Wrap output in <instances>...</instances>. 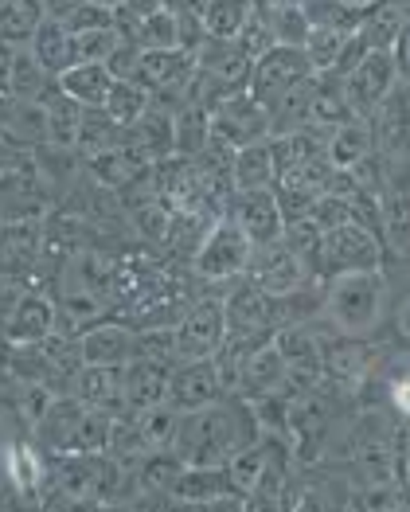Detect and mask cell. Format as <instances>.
<instances>
[{"mask_svg":"<svg viewBox=\"0 0 410 512\" xmlns=\"http://www.w3.org/2000/svg\"><path fill=\"white\" fill-rule=\"evenodd\" d=\"M317 71H313V63H309V55L301 51V47H286V43H274L270 51H262L258 59H254V71H250V94L270 110L282 94H289L293 86L309 83Z\"/></svg>","mask_w":410,"mask_h":512,"instance_id":"cell-6","label":"cell"},{"mask_svg":"<svg viewBox=\"0 0 410 512\" xmlns=\"http://www.w3.org/2000/svg\"><path fill=\"white\" fill-rule=\"evenodd\" d=\"M141 51H157V47H180V36H176V16L161 8L153 16L141 20Z\"/></svg>","mask_w":410,"mask_h":512,"instance_id":"cell-41","label":"cell"},{"mask_svg":"<svg viewBox=\"0 0 410 512\" xmlns=\"http://www.w3.org/2000/svg\"><path fill=\"white\" fill-rule=\"evenodd\" d=\"M122 36L114 28L106 32H90V36H75V51H79V63H106L114 51H118Z\"/></svg>","mask_w":410,"mask_h":512,"instance_id":"cell-42","label":"cell"},{"mask_svg":"<svg viewBox=\"0 0 410 512\" xmlns=\"http://www.w3.org/2000/svg\"><path fill=\"white\" fill-rule=\"evenodd\" d=\"M149 106H153V94L137 83V79H114L110 98H106V106H102V110H106V114L125 129V126H133Z\"/></svg>","mask_w":410,"mask_h":512,"instance_id":"cell-37","label":"cell"},{"mask_svg":"<svg viewBox=\"0 0 410 512\" xmlns=\"http://www.w3.org/2000/svg\"><path fill=\"white\" fill-rule=\"evenodd\" d=\"M67 391L86 403L90 411H102V415H122L125 411V368L114 364H82L79 372L71 376Z\"/></svg>","mask_w":410,"mask_h":512,"instance_id":"cell-18","label":"cell"},{"mask_svg":"<svg viewBox=\"0 0 410 512\" xmlns=\"http://www.w3.org/2000/svg\"><path fill=\"white\" fill-rule=\"evenodd\" d=\"M243 278H250V282H254L258 290H266V294H297V290L321 282V278L313 274V266L297 255L286 239L266 243V247H254Z\"/></svg>","mask_w":410,"mask_h":512,"instance_id":"cell-7","label":"cell"},{"mask_svg":"<svg viewBox=\"0 0 410 512\" xmlns=\"http://www.w3.org/2000/svg\"><path fill=\"white\" fill-rule=\"evenodd\" d=\"M122 8H129L133 16H141V20H145V16H153V12H161V8H164V0H122Z\"/></svg>","mask_w":410,"mask_h":512,"instance_id":"cell-47","label":"cell"},{"mask_svg":"<svg viewBox=\"0 0 410 512\" xmlns=\"http://www.w3.org/2000/svg\"><path fill=\"white\" fill-rule=\"evenodd\" d=\"M47 20L43 0H0V40L8 43H28L32 32Z\"/></svg>","mask_w":410,"mask_h":512,"instance_id":"cell-33","label":"cell"},{"mask_svg":"<svg viewBox=\"0 0 410 512\" xmlns=\"http://www.w3.org/2000/svg\"><path fill=\"white\" fill-rule=\"evenodd\" d=\"M258 434V419L243 395H223L200 411H176L168 450L184 466H227Z\"/></svg>","mask_w":410,"mask_h":512,"instance_id":"cell-1","label":"cell"},{"mask_svg":"<svg viewBox=\"0 0 410 512\" xmlns=\"http://www.w3.org/2000/svg\"><path fill=\"white\" fill-rule=\"evenodd\" d=\"M86 403H79L71 391H59L51 403H47V411H43L40 419H36V438H40V446L47 454H75V446H79V430L86 423Z\"/></svg>","mask_w":410,"mask_h":512,"instance_id":"cell-17","label":"cell"},{"mask_svg":"<svg viewBox=\"0 0 410 512\" xmlns=\"http://www.w3.org/2000/svg\"><path fill=\"white\" fill-rule=\"evenodd\" d=\"M12 55H16V43L0 40V94H8V75H12Z\"/></svg>","mask_w":410,"mask_h":512,"instance_id":"cell-46","label":"cell"},{"mask_svg":"<svg viewBox=\"0 0 410 512\" xmlns=\"http://www.w3.org/2000/svg\"><path fill=\"white\" fill-rule=\"evenodd\" d=\"M286 387H289L286 360H282L278 344L266 341L246 356L243 372H239V384H235V395H243L246 403H250V399H262V395H282Z\"/></svg>","mask_w":410,"mask_h":512,"instance_id":"cell-20","label":"cell"},{"mask_svg":"<svg viewBox=\"0 0 410 512\" xmlns=\"http://www.w3.org/2000/svg\"><path fill=\"white\" fill-rule=\"evenodd\" d=\"M168 501H176V505H223V501L243 505V497L235 493V485L227 477V466H184L168 489Z\"/></svg>","mask_w":410,"mask_h":512,"instance_id":"cell-19","label":"cell"},{"mask_svg":"<svg viewBox=\"0 0 410 512\" xmlns=\"http://www.w3.org/2000/svg\"><path fill=\"white\" fill-rule=\"evenodd\" d=\"M110 305L86 286H63V294L55 301V333L75 337L79 341L86 329H94L98 321H106Z\"/></svg>","mask_w":410,"mask_h":512,"instance_id":"cell-25","label":"cell"},{"mask_svg":"<svg viewBox=\"0 0 410 512\" xmlns=\"http://www.w3.org/2000/svg\"><path fill=\"white\" fill-rule=\"evenodd\" d=\"M395 83H399V63H395L391 51H368V55L340 79L352 114H360V118H371V110L391 94Z\"/></svg>","mask_w":410,"mask_h":512,"instance_id":"cell-12","label":"cell"},{"mask_svg":"<svg viewBox=\"0 0 410 512\" xmlns=\"http://www.w3.org/2000/svg\"><path fill=\"white\" fill-rule=\"evenodd\" d=\"M227 215L246 231V239L254 247H266V243H278L286 235V212L278 204V192L274 188H258V192H235L231 196V208Z\"/></svg>","mask_w":410,"mask_h":512,"instance_id":"cell-15","label":"cell"},{"mask_svg":"<svg viewBox=\"0 0 410 512\" xmlns=\"http://www.w3.org/2000/svg\"><path fill=\"white\" fill-rule=\"evenodd\" d=\"M28 47H32V55L40 59L55 79L79 63V51H75V36H71V28H67L63 20H55V16H47L40 28L32 32Z\"/></svg>","mask_w":410,"mask_h":512,"instance_id":"cell-27","label":"cell"},{"mask_svg":"<svg viewBox=\"0 0 410 512\" xmlns=\"http://www.w3.org/2000/svg\"><path fill=\"white\" fill-rule=\"evenodd\" d=\"M211 133L219 141H227L231 149H246L262 137H270V110L250 90H235L211 106Z\"/></svg>","mask_w":410,"mask_h":512,"instance_id":"cell-9","label":"cell"},{"mask_svg":"<svg viewBox=\"0 0 410 512\" xmlns=\"http://www.w3.org/2000/svg\"><path fill=\"white\" fill-rule=\"evenodd\" d=\"M110 86H114V75L106 63H75L71 71L59 75V90L71 94L82 106H106Z\"/></svg>","mask_w":410,"mask_h":512,"instance_id":"cell-32","label":"cell"},{"mask_svg":"<svg viewBox=\"0 0 410 512\" xmlns=\"http://www.w3.org/2000/svg\"><path fill=\"white\" fill-rule=\"evenodd\" d=\"M375 153L383 161H410V83L399 79L391 94L371 110Z\"/></svg>","mask_w":410,"mask_h":512,"instance_id":"cell-13","label":"cell"},{"mask_svg":"<svg viewBox=\"0 0 410 512\" xmlns=\"http://www.w3.org/2000/svg\"><path fill=\"white\" fill-rule=\"evenodd\" d=\"M250 255H254V243L246 239L243 227L231 215H219L192 255V274L200 282H235L246 274Z\"/></svg>","mask_w":410,"mask_h":512,"instance_id":"cell-4","label":"cell"},{"mask_svg":"<svg viewBox=\"0 0 410 512\" xmlns=\"http://www.w3.org/2000/svg\"><path fill=\"white\" fill-rule=\"evenodd\" d=\"M227 337V309L223 298H192L176 321V356L180 360H204L215 356Z\"/></svg>","mask_w":410,"mask_h":512,"instance_id":"cell-8","label":"cell"},{"mask_svg":"<svg viewBox=\"0 0 410 512\" xmlns=\"http://www.w3.org/2000/svg\"><path fill=\"white\" fill-rule=\"evenodd\" d=\"M375 157V133H371V118L352 114L348 122L328 133V161L336 169H356L360 161Z\"/></svg>","mask_w":410,"mask_h":512,"instance_id":"cell-28","label":"cell"},{"mask_svg":"<svg viewBox=\"0 0 410 512\" xmlns=\"http://www.w3.org/2000/svg\"><path fill=\"white\" fill-rule=\"evenodd\" d=\"M55 333V301L36 286H24L0 317V341L8 348H36Z\"/></svg>","mask_w":410,"mask_h":512,"instance_id":"cell-10","label":"cell"},{"mask_svg":"<svg viewBox=\"0 0 410 512\" xmlns=\"http://www.w3.org/2000/svg\"><path fill=\"white\" fill-rule=\"evenodd\" d=\"M125 129L102 110V106H82V126H79V157H94V153H106L114 145H122Z\"/></svg>","mask_w":410,"mask_h":512,"instance_id":"cell-34","label":"cell"},{"mask_svg":"<svg viewBox=\"0 0 410 512\" xmlns=\"http://www.w3.org/2000/svg\"><path fill=\"white\" fill-rule=\"evenodd\" d=\"M59 90V79L43 67L40 59L32 55L28 43L16 47L12 55V75H8V94L12 98H24V102H47V94Z\"/></svg>","mask_w":410,"mask_h":512,"instance_id":"cell-29","label":"cell"},{"mask_svg":"<svg viewBox=\"0 0 410 512\" xmlns=\"http://www.w3.org/2000/svg\"><path fill=\"white\" fill-rule=\"evenodd\" d=\"M403 8L407 4H395V0H383L364 12V24H360V36L368 40L371 51H391L399 32H403Z\"/></svg>","mask_w":410,"mask_h":512,"instance_id":"cell-35","label":"cell"},{"mask_svg":"<svg viewBox=\"0 0 410 512\" xmlns=\"http://www.w3.org/2000/svg\"><path fill=\"white\" fill-rule=\"evenodd\" d=\"M352 32H336V28H309V36L301 43V51L309 55V63H313V71L317 75H325L336 67V59H340V51H344V43H348Z\"/></svg>","mask_w":410,"mask_h":512,"instance_id":"cell-39","label":"cell"},{"mask_svg":"<svg viewBox=\"0 0 410 512\" xmlns=\"http://www.w3.org/2000/svg\"><path fill=\"white\" fill-rule=\"evenodd\" d=\"M102 4H122V0H102Z\"/></svg>","mask_w":410,"mask_h":512,"instance_id":"cell-50","label":"cell"},{"mask_svg":"<svg viewBox=\"0 0 410 512\" xmlns=\"http://www.w3.org/2000/svg\"><path fill=\"white\" fill-rule=\"evenodd\" d=\"M63 24L71 28V36L106 32V28H114V4H102V0H82L71 16H63Z\"/></svg>","mask_w":410,"mask_h":512,"instance_id":"cell-40","label":"cell"},{"mask_svg":"<svg viewBox=\"0 0 410 512\" xmlns=\"http://www.w3.org/2000/svg\"><path fill=\"white\" fill-rule=\"evenodd\" d=\"M4 442H8V438H4V430H0V450H4Z\"/></svg>","mask_w":410,"mask_h":512,"instance_id":"cell-49","label":"cell"},{"mask_svg":"<svg viewBox=\"0 0 410 512\" xmlns=\"http://www.w3.org/2000/svg\"><path fill=\"white\" fill-rule=\"evenodd\" d=\"M43 258V219L0 223V274L8 286H32Z\"/></svg>","mask_w":410,"mask_h":512,"instance_id":"cell-11","label":"cell"},{"mask_svg":"<svg viewBox=\"0 0 410 512\" xmlns=\"http://www.w3.org/2000/svg\"><path fill=\"white\" fill-rule=\"evenodd\" d=\"M395 434H399V415H387L375 407L356 415L344 427V434H340L344 462L360 473V481H399Z\"/></svg>","mask_w":410,"mask_h":512,"instance_id":"cell-3","label":"cell"},{"mask_svg":"<svg viewBox=\"0 0 410 512\" xmlns=\"http://www.w3.org/2000/svg\"><path fill=\"white\" fill-rule=\"evenodd\" d=\"M391 411L399 415V419H410V376H399V380H391Z\"/></svg>","mask_w":410,"mask_h":512,"instance_id":"cell-44","label":"cell"},{"mask_svg":"<svg viewBox=\"0 0 410 512\" xmlns=\"http://www.w3.org/2000/svg\"><path fill=\"white\" fill-rule=\"evenodd\" d=\"M231 395L223 376H219V364L215 356L204 360H180L172 368V384H168V407L172 411H200L207 403Z\"/></svg>","mask_w":410,"mask_h":512,"instance_id":"cell-14","label":"cell"},{"mask_svg":"<svg viewBox=\"0 0 410 512\" xmlns=\"http://www.w3.org/2000/svg\"><path fill=\"white\" fill-rule=\"evenodd\" d=\"M0 133L24 153L43 149L47 145V110H43V102H24V98H12V94H0Z\"/></svg>","mask_w":410,"mask_h":512,"instance_id":"cell-23","label":"cell"},{"mask_svg":"<svg viewBox=\"0 0 410 512\" xmlns=\"http://www.w3.org/2000/svg\"><path fill=\"white\" fill-rule=\"evenodd\" d=\"M137 352V329H129L122 321H98L94 329H86L79 337L82 364H114L125 368Z\"/></svg>","mask_w":410,"mask_h":512,"instance_id":"cell-22","label":"cell"},{"mask_svg":"<svg viewBox=\"0 0 410 512\" xmlns=\"http://www.w3.org/2000/svg\"><path fill=\"white\" fill-rule=\"evenodd\" d=\"M0 470L12 481V489H16L20 501H40L43 497V485H47V458L36 454L32 442L8 438L4 450H0Z\"/></svg>","mask_w":410,"mask_h":512,"instance_id":"cell-24","label":"cell"},{"mask_svg":"<svg viewBox=\"0 0 410 512\" xmlns=\"http://www.w3.org/2000/svg\"><path fill=\"white\" fill-rule=\"evenodd\" d=\"M254 12V0H207L204 8V24L207 36L215 40H235L243 32V24Z\"/></svg>","mask_w":410,"mask_h":512,"instance_id":"cell-38","label":"cell"},{"mask_svg":"<svg viewBox=\"0 0 410 512\" xmlns=\"http://www.w3.org/2000/svg\"><path fill=\"white\" fill-rule=\"evenodd\" d=\"M352 118V106H348V98H344V86L336 75H313V94H309V126L313 129H332L340 126V122H348Z\"/></svg>","mask_w":410,"mask_h":512,"instance_id":"cell-30","label":"cell"},{"mask_svg":"<svg viewBox=\"0 0 410 512\" xmlns=\"http://www.w3.org/2000/svg\"><path fill=\"white\" fill-rule=\"evenodd\" d=\"M168 384H172V364L133 356L125 364V411L168 407Z\"/></svg>","mask_w":410,"mask_h":512,"instance_id":"cell-21","label":"cell"},{"mask_svg":"<svg viewBox=\"0 0 410 512\" xmlns=\"http://www.w3.org/2000/svg\"><path fill=\"white\" fill-rule=\"evenodd\" d=\"M352 270H383V239L364 223H340L321 235V278Z\"/></svg>","mask_w":410,"mask_h":512,"instance_id":"cell-5","label":"cell"},{"mask_svg":"<svg viewBox=\"0 0 410 512\" xmlns=\"http://www.w3.org/2000/svg\"><path fill=\"white\" fill-rule=\"evenodd\" d=\"M395 454H399V481H403V477H410V419H399Z\"/></svg>","mask_w":410,"mask_h":512,"instance_id":"cell-45","label":"cell"},{"mask_svg":"<svg viewBox=\"0 0 410 512\" xmlns=\"http://www.w3.org/2000/svg\"><path fill=\"white\" fill-rule=\"evenodd\" d=\"M47 145L51 149H79V126H82V102H75L71 94L63 90H51L47 102Z\"/></svg>","mask_w":410,"mask_h":512,"instance_id":"cell-31","label":"cell"},{"mask_svg":"<svg viewBox=\"0 0 410 512\" xmlns=\"http://www.w3.org/2000/svg\"><path fill=\"white\" fill-rule=\"evenodd\" d=\"M258 12L266 16V24L274 32V43H286V47H301L305 36H309V28H313L301 4H266V0H258Z\"/></svg>","mask_w":410,"mask_h":512,"instance_id":"cell-36","label":"cell"},{"mask_svg":"<svg viewBox=\"0 0 410 512\" xmlns=\"http://www.w3.org/2000/svg\"><path fill=\"white\" fill-rule=\"evenodd\" d=\"M278 153H274V141L262 137L254 145H246L235 153V165H231V188L235 192H258V188H274L278 184Z\"/></svg>","mask_w":410,"mask_h":512,"instance_id":"cell-26","label":"cell"},{"mask_svg":"<svg viewBox=\"0 0 410 512\" xmlns=\"http://www.w3.org/2000/svg\"><path fill=\"white\" fill-rule=\"evenodd\" d=\"M383 305H387V278H383V270H352V274H336V278L325 282L321 317L336 333L368 337V333H375V325L383 321Z\"/></svg>","mask_w":410,"mask_h":512,"instance_id":"cell-2","label":"cell"},{"mask_svg":"<svg viewBox=\"0 0 410 512\" xmlns=\"http://www.w3.org/2000/svg\"><path fill=\"white\" fill-rule=\"evenodd\" d=\"M321 368H325L321 384L328 391L348 395V391L364 387V380L371 376V348L364 344V337H348V333H340L336 341L321 337Z\"/></svg>","mask_w":410,"mask_h":512,"instance_id":"cell-16","label":"cell"},{"mask_svg":"<svg viewBox=\"0 0 410 512\" xmlns=\"http://www.w3.org/2000/svg\"><path fill=\"white\" fill-rule=\"evenodd\" d=\"M106 67H110L114 79H137V71H141V47L122 40L118 43V51L106 59Z\"/></svg>","mask_w":410,"mask_h":512,"instance_id":"cell-43","label":"cell"},{"mask_svg":"<svg viewBox=\"0 0 410 512\" xmlns=\"http://www.w3.org/2000/svg\"><path fill=\"white\" fill-rule=\"evenodd\" d=\"M82 0H43V8H47V16H55V20H63V16H71L75 8H79Z\"/></svg>","mask_w":410,"mask_h":512,"instance_id":"cell-48","label":"cell"}]
</instances>
